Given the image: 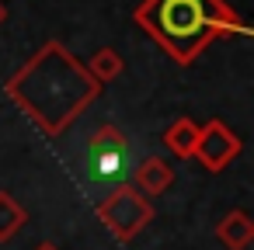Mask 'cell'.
<instances>
[{
  "mask_svg": "<svg viewBox=\"0 0 254 250\" xmlns=\"http://www.w3.org/2000/svg\"><path fill=\"white\" fill-rule=\"evenodd\" d=\"M195 139H198V125H195L191 118H174V122L164 129V146H167L178 160H191Z\"/></svg>",
  "mask_w": 254,
  "mask_h": 250,
  "instance_id": "ba28073f",
  "label": "cell"
},
{
  "mask_svg": "<svg viewBox=\"0 0 254 250\" xmlns=\"http://www.w3.org/2000/svg\"><path fill=\"white\" fill-rule=\"evenodd\" d=\"M84 70H87V73H91V77H94L101 87H105V84H112L115 77H122L126 59H122L115 49H98V52L87 59V66H84Z\"/></svg>",
  "mask_w": 254,
  "mask_h": 250,
  "instance_id": "30bf717a",
  "label": "cell"
},
{
  "mask_svg": "<svg viewBox=\"0 0 254 250\" xmlns=\"http://www.w3.org/2000/svg\"><path fill=\"white\" fill-rule=\"evenodd\" d=\"M216 240L226 247V250H247L251 240H254V222L244 208H233L226 212L219 222H216Z\"/></svg>",
  "mask_w": 254,
  "mask_h": 250,
  "instance_id": "52a82bcc",
  "label": "cell"
},
{
  "mask_svg": "<svg viewBox=\"0 0 254 250\" xmlns=\"http://www.w3.org/2000/svg\"><path fill=\"white\" fill-rule=\"evenodd\" d=\"M132 143L115 125H98L84 150V177L91 188H119L132 177Z\"/></svg>",
  "mask_w": 254,
  "mask_h": 250,
  "instance_id": "3957f363",
  "label": "cell"
},
{
  "mask_svg": "<svg viewBox=\"0 0 254 250\" xmlns=\"http://www.w3.org/2000/svg\"><path fill=\"white\" fill-rule=\"evenodd\" d=\"M132 21L178 63H195L219 35H251L244 18L223 0H143Z\"/></svg>",
  "mask_w": 254,
  "mask_h": 250,
  "instance_id": "7a4b0ae2",
  "label": "cell"
},
{
  "mask_svg": "<svg viewBox=\"0 0 254 250\" xmlns=\"http://www.w3.org/2000/svg\"><path fill=\"white\" fill-rule=\"evenodd\" d=\"M237 156H240V136H237L233 129H226L219 118H212V122H205V125L198 129L191 160H198L209 174L226 170Z\"/></svg>",
  "mask_w": 254,
  "mask_h": 250,
  "instance_id": "5b68a950",
  "label": "cell"
},
{
  "mask_svg": "<svg viewBox=\"0 0 254 250\" xmlns=\"http://www.w3.org/2000/svg\"><path fill=\"white\" fill-rule=\"evenodd\" d=\"M28 222V212L18 205V198L11 191H0V243L14 240Z\"/></svg>",
  "mask_w": 254,
  "mask_h": 250,
  "instance_id": "9c48e42d",
  "label": "cell"
},
{
  "mask_svg": "<svg viewBox=\"0 0 254 250\" xmlns=\"http://www.w3.org/2000/svg\"><path fill=\"white\" fill-rule=\"evenodd\" d=\"M4 18H7V7H4V4H0V25H4Z\"/></svg>",
  "mask_w": 254,
  "mask_h": 250,
  "instance_id": "7c38bea8",
  "label": "cell"
},
{
  "mask_svg": "<svg viewBox=\"0 0 254 250\" xmlns=\"http://www.w3.org/2000/svg\"><path fill=\"white\" fill-rule=\"evenodd\" d=\"M101 94V84L60 42H46L32 63L7 80V98L42 125L46 136L66 132L77 115Z\"/></svg>",
  "mask_w": 254,
  "mask_h": 250,
  "instance_id": "6da1fadb",
  "label": "cell"
},
{
  "mask_svg": "<svg viewBox=\"0 0 254 250\" xmlns=\"http://www.w3.org/2000/svg\"><path fill=\"white\" fill-rule=\"evenodd\" d=\"M94 212H98L101 226H105L119 243H129L132 236H139V233L153 222V205H150V198H146L139 188H132L129 181L119 184V188H108L105 198L94 205Z\"/></svg>",
  "mask_w": 254,
  "mask_h": 250,
  "instance_id": "277c9868",
  "label": "cell"
},
{
  "mask_svg": "<svg viewBox=\"0 0 254 250\" xmlns=\"http://www.w3.org/2000/svg\"><path fill=\"white\" fill-rule=\"evenodd\" d=\"M35 250H60V247H56V243H39Z\"/></svg>",
  "mask_w": 254,
  "mask_h": 250,
  "instance_id": "8fae6325",
  "label": "cell"
},
{
  "mask_svg": "<svg viewBox=\"0 0 254 250\" xmlns=\"http://www.w3.org/2000/svg\"><path fill=\"white\" fill-rule=\"evenodd\" d=\"M132 188H139L146 198L153 195H164L171 184H174V167L164 160V156H146L132 167V177H129Z\"/></svg>",
  "mask_w": 254,
  "mask_h": 250,
  "instance_id": "8992f818",
  "label": "cell"
}]
</instances>
